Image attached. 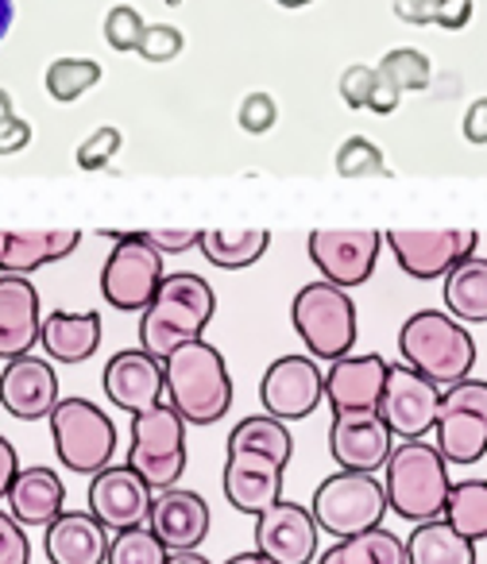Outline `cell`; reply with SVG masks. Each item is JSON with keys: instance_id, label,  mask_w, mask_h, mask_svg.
I'll use <instances>...</instances> for the list:
<instances>
[{"instance_id": "1", "label": "cell", "mask_w": 487, "mask_h": 564, "mask_svg": "<svg viewBox=\"0 0 487 564\" xmlns=\"http://www.w3.org/2000/svg\"><path fill=\"white\" fill-rule=\"evenodd\" d=\"M213 314H217V294L202 274H166L159 294L140 317V348L155 360H166L174 348L202 337L209 329Z\"/></svg>"}, {"instance_id": "2", "label": "cell", "mask_w": 487, "mask_h": 564, "mask_svg": "<svg viewBox=\"0 0 487 564\" xmlns=\"http://www.w3.org/2000/svg\"><path fill=\"white\" fill-rule=\"evenodd\" d=\"M383 491L387 510L402 522H433L445 518V502L453 491L448 460L430 441H399L383 464Z\"/></svg>"}, {"instance_id": "3", "label": "cell", "mask_w": 487, "mask_h": 564, "mask_svg": "<svg viewBox=\"0 0 487 564\" xmlns=\"http://www.w3.org/2000/svg\"><path fill=\"white\" fill-rule=\"evenodd\" d=\"M166 371V402L186 417L190 425H213L232 406V379H228L225 356L205 337L174 348L163 360Z\"/></svg>"}, {"instance_id": "4", "label": "cell", "mask_w": 487, "mask_h": 564, "mask_svg": "<svg viewBox=\"0 0 487 564\" xmlns=\"http://www.w3.org/2000/svg\"><path fill=\"white\" fill-rule=\"evenodd\" d=\"M399 352L407 368L425 376L437 387H453L472 376L476 368V340L468 337L464 322L441 310H418L402 322Z\"/></svg>"}, {"instance_id": "5", "label": "cell", "mask_w": 487, "mask_h": 564, "mask_svg": "<svg viewBox=\"0 0 487 564\" xmlns=\"http://www.w3.org/2000/svg\"><path fill=\"white\" fill-rule=\"evenodd\" d=\"M294 333L302 337L314 360H345L356 348V302L345 286L333 282H306L291 302Z\"/></svg>"}, {"instance_id": "6", "label": "cell", "mask_w": 487, "mask_h": 564, "mask_svg": "<svg viewBox=\"0 0 487 564\" xmlns=\"http://www.w3.org/2000/svg\"><path fill=\"white\" fill-rule=\"evenodd\" d=\"M310 510H314L317 530L345 541L383 522L387 491L371 471H333L329 479L317 484Z\"/></svg>"}, {"instance_id": "7", "label": "cell", "mask_w": 487, "mask_h": 564, "mask_svg": "<svg viewBox=\"0 0 487 564\" xmlns=\"http://www.w3.org/2000/svg\"><path fill=\"white\" fill-rule=\"evenodd\" d=\"M47 422L58 464L78 471V476H97L117 456V425L89 399H58L55 414Z\"/></svg>"}, {"instance_id": "8", "label": "cell", "mask_w": 487, "mask_h": 564, "mask_svg": "<svg viewBox=\"0 0 487 564\" xmlns=\"http://www.w3.org/2000/svg\"><path fill=\"white\" fill-rule=\"evenodd\" d=\"M186 425L190 422L171 402H159L132 417V445L125 464L148 479L151 491H166L186 471Z\"/></svg>"}, {"instance_id": "9", "label": "cell", "mask_w": 487, "mask_h": 564, "mask_svg": "<svg viewBox=\"0 0 487 564\" xmlns=\"http://www.w3.org/2000/svg\"><path fill=\"white\" fill-rule=\"evenodd\" d=\"M117 240L101 267V294L120 314H143L163 286V251L143 240V232H105Z\"/></svg>"}, {"instance_id": "10", "label": "cell", "mask_w": 487, "mask_h": 564, "mask_svg": "<svg viewBox=\"0 0 487 564\" xmlns=\"http://www.w3.org/2000/svg\"><path fill=\"white\" fill-rule=\"evenodd\" d=\"M437 448L448 464L472 468L487 456V383L484 379H461L441 391L437 410Z\"/></svg>"}, {"instance_id": "11", "label": "cell", "mask_w": 487, "mask_h": 564, "mask_svg": "<svg viewBox=\"0 0 487 564\" xmlns=\"http://www.w3.org/2000/svg\"><path fill=\"white\" fill-rule=\"evenodd\" d=\"M383 243L394 251V263L410 279H445L461 259L476 256V228H391Z\"/></svg>"}, {"instance_id": "12", "label": "cell", "mask_w": 487, "mask_h": 564, "mask_svg": "<svg viewBox=\"0 0 487 564\" xmlns=\"http://www.w3.org/2000/svg\"><path fill=\"white\" fill-rule=\"evenodd\" d=\"M306 248L322 279L348 291L371 279L379 251H383V232L379 228H314Z\"/></svg>"}, {"instance_id": "13", "label": "cell", "mask_w": 487, "mask_h": 564, "mask_svg": "<svg viewBox=\"0 0 487 564\" xmlns=\"http://www.w3.org/2000/svg\"><path fill=\"white\" fill-rule=\"evenodd\" d=\"M441 410V387L418 376L407 364H387V383L383 399H379V414H383L387 430L399 441H425L437 425Z\"/></svg>"}, {"instance_id": "14", "label": "cell", "mask_w": 487, "mask_h": 564, "mask_svg": "<svg viewBox=\"0 0 487 564\" xmlns=\"http://www.w3.org/2000/svg\"><path fill=\"white\" fill-rule=\"evenodd\" d=\"M325 399V371L314 356H279L260 379V406L263 414L279 422H302Z\"/></svg>"}, {"instance_id": "15", "label": "cell", "mask_w": 487, "mask_h": 564, "mask_svg": "<svg viewBox=\"0 0 487 564\" xmlns=\"http://www.w3.org/2000/svg\"><path fill=\"white\" fill-rule=\"evenodd\" d=\"M151 502H155V491H151L140 471L128 468V464H117V468L109 464L89 484L86 507L105 530L120 533V530H136V525H148Z\"/></svg>"}, {"instance_id": "16", "label": "cell", "mask_w": 487, "mask_h": 564, "mask_svg": "<svg viewBox=\"0 0 487 564\" xmlns=\"http://www.w3.org/2000/svg\"><path fill=\"white\" fill-rule=\"evenodd\" d=\"M394 448V433L387 430L379 410H340L329 425V453L340 471H371L376 476Z\"/></svg>"}, {"instance_id": "17", "label": "cell", "mask_w": 487, "mask_h": 564, "mask_svg": "<svg viewBox=\"0 0 487 564\" xmlns=\"http://www.w3.org/2000/svg\"><path fill=\"white\" fill-rule=\"evenodd\" d=\"M317 533L322 530L314 522V510L291 499H279L256 518V549L271 564H314Z\"/></svg>"}, {"instance_id": "18", "label": "cell", "mask_w": 487, "mask_h": 564, "mask_svg": "<svg viewBox=\"0 0 487 564\" xmlns=\"http://www.w3.org/2000/svg\"><path fill=\"white\" fill-rule=\"evenodd\" d=\"M105 394H109L112 406H120L125 414H143V410L159 406L166 394V371L163 360H155L143 348H128V352H117L109 364H105Z\"/></svg>"}, {"instance_id": "19", "label": "cell", "mask_w": 487, "mask_h": 564, "mask_svg": "<svg viewBox=\"0 0 487 564\" xmlns=\"http://www.w3.org/2000/svg\"><path fill=\"white\" fill-rule=\"evenodd\" d=\"M0 406L20 422H40L51 417L58 406V376L47 360L20 356L0 371Z\"/></svg>"}, {"instance_id": "20", "label": "cell", "mask_w": 487, "mask_h": 564, "mask_svg": "<svg viewBox=\"0 0 487 564\" xmlns=\"http://www.w3.org/2000/svg\"><path fill=\"white\" fill-rule=\"evenodd\" d=\"M40 291L28 274L0 271V360H20L40 345Z\"/></svg>"}, {"instance_id": "21", "label": "cell", "mask_w": 487, "mask_h": 564, "mask_svg": "<svg viewBox=\"0 0 487 564\" xmlns=\"http://www.w3.org/2000/svg\"><path fill=\"white\" fill-rule=\"evenodd\" d=\"M148 525L155 530V538L163 541L171 553H190V549H197L209 538L213 514H209V502L197 491L166 487V491H155Z\"/></svg>"}, {"instance_id": "22", "label": "cell", "mask_w": 487, "mask_h": 564, "mask_svg": "<svg viewBox=\"0 0 487 564\" xmlns=\"http://www.w3.org/2000/svg\"><path fill=\"white\" fill-rule=\"evenodd\" d=\"M220 487H225V499L240 514L260 518L263 510H271L283 499V468L260 453H228Z\"/></svg>"}, {"instance_id": "23", "label": "cell", "mask_w": 487, "mask_h": 564, "mask_svg": "<svg viewBox=\"0 0 487 564\" xmlns=\"http://www.w3.org/2000/svg\"><path fill=\"white\" fill-rule=\"evenodd\" d=\"M387 383V360L376 352L364 356H345L333 360L325 371V402L333 406V414L340 410H379Z\"/></svg>"}, {"instance_id": "24", "label": "cell", "mask_w": 487, "mask_h": 564, "mask_svg": "<svg viewBox=\"0 0 487 564\" xmlns=\"http://www.w3.org/2000/svg\"><path fill=\"white\" fill-rule=\"evenodd\" d=\"M47 561L51 564H105L109 561V530L89 510H63L47 525Z\"/></svg>"}, {"instance_id": "25", "label": "cell", "mask_w": 487, "mask_h": 564, "mask_svg": "<svg viewBox=\"0 0 487 564\" xmlns=\"http://www.w3.org/2000/svg\"><path fill=\"white\" fill-rule=\"evenodd\" d=\"M63 502H66V487H63V479H58V471L47 468V464L20 468L9 487L12 518H17L20 525H28V530H35V525L47 530V525L63 514Z\"/></svg>"}, {"instance_id": "26", "label": "cell", "mask_w": 487, "mask_h": 564, "mask_svg": "<svg viewBox=\"0 0 487 564\" xmlns=\"http://www.w3.org/2000/svg\"><path fill=\"white\" fill-rule=\"evenodd\" d=\"M82 243L78 228H12L4 251H0V271L32 274L47 263L74 256Z\"/></svg>"}, {"instance_id": "27", "label": "cell", "mask_w": 487, "mask_h": 564, "mask_svg": "<svg viewBox=\"0 0 487 564\" xmlns=\"http://www.w3.org/2000/svg\"><path fill=\"white\" fill-rule=\"evenodd\" d=\"M40 345L55 364H82L101 348V317L97 314H71V310H55L43 317Z\"/></svg>"}, {"instance_id": "28", "label": "cell", "mask_w": 487, "mask_h": 564, "mask_svg": "<svg viewBox=\"0 0 487 564\" xmlns=\"http://www.w3.org/2000/svg\"><path fill=\"white\" fill-rule=\"evenodd\" d=\"M407 564H476V541L456 533L445 518L418 522L407 538Z\"/></svg>"}, {"instance_id": "29", "label": "cell", "mask_w": 487, "mask_h": 564, "mask_svg": "<svg viewBox=\"0 0 487 564\" xmlns=\"http://www.w3.org/2000/svg\"><path fill=\"white\" fill-rule=\"evenodd\" d=\"M445 310L456 322L487 325V259L468 256L445 274Z\"/></svg>"}, {"instance_id": "30", "label": "cell", "mask_w": 487, "mask_h": 564, "mask_svg": "<svg viewBox=\"0 0 487 564\" xmlns=\"http://www.w3.org/2000/svg\"><path fill=\"white\" fill-rule=\"evenodd\" d=\"M268 243H271L268 228H205L197 248L220 271H244V267L260 263Z\"/></svg>"}, {"instance_id": "31", "label": "cell", "mask_w": 487, "mask_h": 564, "mask_svg": "<svg viewBox=\"0 0 487 564\" xmlns=\"http://www.w3.org/2000/svg\"><path fill=\"white\" fill-rule=\"evenodd\" d=\"M228 453H260L271 456L279 468H286L294 456V437L286 433V425L271 414L244 417L232 433H228Z\"/></svg>"}, {"instance_id": "32", "label": "cell", "mask_w": 487, "mask_h": 564, "mask_svg": "<svg viewBox=\"0 0 487 564\" xmlns=\"http://www.w3.org/2000/svg\"><path fill=\"white\" fill-rule=\"evenodd\" d=\"M333 564H407V541H399L391 530H368L356 538L337 541L333 549H325Z\"/></svg>"}, {"instance_id": "33", "label": "cell", "mask_w": 487, "mask_h": 564, "mask_svg": "<svg viewBox=\"0 0 487 564\" xmlns=\"http://www.w3.org/2000/svg\"><path fill=\"white\" fill-rule=\"evenodd\" d=\"M445 522L468 541L487 538V479H464L453 484L445 502Z\"/></svg>"}, {"instance_id": "34", "label": "cell", "mask_w": 487, "mask_h": 564, "mask_svg": "<svg viewBox=\"0 0 487 564\" xmlns=\"http://www.w3.org/2000/svg\"><path fill=\"white\" fill-rule=\"evenodd\" d=\"M97 82H101V63H94V58H55V63L47 66V74H43L47 94L63 105L78 101Z\"/></svg>"}, {"instance_id": "35", "label": "cell", "mask_w": 487, "mask_h": 564, "mask_svg": "<svg viewBox=\"0 0 487 564\" xmlns=\"http://www.w3.org/2000/svg\"><path fill=\"white\" fill-rule=\"evenodd\" d=\"M171 549L155 538L151 525H136V530H120L109 541V561L105 564H166Z\"/></svg>"}, {"instance_id": "36", "label": "cell", "mask_w": 487, "mask_h": 564, "mask_svg": "<svg viewBox=\"0 0 487 564\" xmlns=\"http://www.w3.org/2000/svg\"><path fill=\"white\" fill-rule=\"evenodd\" d=\"M376 70L383 74L391 86H399L402 94H418V89H425V86H430V78H433L430 58H425L422 51H414V47L387 51V55L379 58Z\"/></svg>"}, {"instance_id": "37", "label": "cell", "mask_w": 487, "mask_h": 564, "mask_svg": "<svg viewBox=\"0 0 487 564\" xmlns=\"http://www.w3.org/2000/svg\"><path fill=\"white\" fill-rule=\"evenodd\" d=\"M337 174L340 178H387L391 171H387V159L376 143L364 140V135H353L337 151Z\"/></svg>"}, {"instance_id": "38", "label": "cell", "mask_w": 487, "mask_h": 564, "mask_svg": "<svg viewBox=\"0 0 487 564\" xmlns=\"http://www.w3.org/2000/svg\"><path fill=\"white\" fill-rule=\"evenodd\" d=\"M143 32H148V24H143V17L132 4H112L109 17H105V43L117 55H136L143 43Z\"/></svg>"}, {"instance_id": "39", "label": "cell", "mask_w": 487, "mask_h": 564, "mask_svg": "<svg viewBox=\"0 0 487 564\" xmlns=\"http://www.w3.org/2000/svg\"><path fill=\"white\" fill-rule=\"evenodd\" d=\"M120 143H125V135H120L112 124H101L97 132H89L86 140L78 143V155L74 159H78L82 171H105V166L117 159Z\"/></svg>"}, {"instance_id": "40", "label": "cell", "mask_w": 487, "mask_h": 564, "mask_svg": "<svg viewBox=\"0 0 487 564\" xmlns=\"http://www.w3.org/2000/svg\"><path fill=\"white\" fill-rule=\"evenodd\" d=\"M182 47H186V35H182L178 28L148 24V32H143V43H140V51H136V55H140L143 63H151V66H163V63H171V58H178Z\"/></svg>"}, {"instance_id": "41", "label": "cell", "mask_w": 487, "mask_h": 564, "mask_svg": "<svg viewBox=\"0 0 487 564\" xmlns=\"http://www.w3.org/2000/svg\"><path fill=\"white\" fill-rule=\"evenodd\" d=\"M236 120H240V128L248 135L271 132V128H275V120H279L275 97H268V94H248L240 101V112H236Z\"/></svg>"}, {"instance_id": "42", "label": "cell", "mask_w": 487, "mask_h": 564, "mask_svg": "<svg viewBox=\"0 0 487 564\" xmlns=\"http://www.w3.org/2000/svg\"><path fill=\"white\" fill-rule=\"evenodd\" d=\"M0 564H32V541L28 525H20L12 514L0 510Z\"/></svg>"}, {"instance_id": "43", "label": "cell", "mask_w": 487, "mask_h": 564, "mask_svg": "<svg viewBox=\"0 0 487 564\" xmlns=\"http://www.w3.org/2000/svg\"><path fill=\"white\" fill-rule=\"evenodd\" d=\"M376 78H379L376 66H364V63L348 66V70L340 74V97H345L348 109H368L371 89H376Z\"/></svg>"}, {"instance_id": "44", "label": "cell", "mask_w": 487, "mask_h": 564, "mask_svg": "<svg viewBox=\"0 0 487 564\" xmlns=\"http://www.w3.org/2000/svg\"><path fill=\"white\" fill-rule=\"evenodd\" d=\"M202 228H148L143 232V240L155 243L163 256H178V251H190L202 243Z\"/></svg>"}, {"instance_id": "45", "label": "cell", "mask_w": 487, "mask_h": 564, "mask_svg": "<svg viewBox=\"0 0 487 564\" xmlns=\"http://www.w3.org/2000/svg\"><path fill=\"white\" fill-rule=\"evenodd\" d=\"M472 20V0H437V12H433V24L445 28V32H461Z\"/></svg>"}, {"instance_id": "46", "label": "cell", "mask_w": 487, "mask_h": 564, "mask_svg": "<svg viewBox=\"0 0 487 564\" xmlns=\"http://www.w3.org/2000/svg\"><path fill=\"white\" fill-rule=\"evenodd\" d=\"M32 143V124L24 117H9L0 124V155H17Z\"/></svg>"}, {"instance_id": "47", "label": "cell", "mask_w": 487, "mask_h": 564, "mask_svg": "<svg viewBox=\"0 0 487 564\" xmlns=\"http://www.w3.org/2000/svg\"><path fill=\"white\" fill-rule=\"evenodd\" d=\"M433 12H437V0H394V17H399L402 24L425 28V24H433Z\"/></svg>"}, {"instance_id": "48", "label": "cell", "mask_w": 487, "mask_h": 564, "mask_svg": "<svg viewBox=\"0 0 487 564\" xmlns=\"http://www.w3.org/2000/svg\"><path fill=\"white\" fill-rule=\"evenodd\" d=\"M464 140L476 143V148H484L487 143V97L472 101L468 112H464Z\"/></svg>"}, {"instance_id": "49", "label": "cell", "mask_w": 487, "mask_h": 564, "mask_svg": "<svg viewBox=\"0 0 487 564\" xmlns=\"http://www.w3.org/2000/svg\"><path fill=\"white\" fill-rule=\"evenodd\" d=\"M402 105V89L399 86H391V82L379 74L376 78V89H371V101H368V109L371 112H379V117H391L394 109Z\"/></svg>"}, {"instance_id": "50", "label": "cell", "mask_w": 487, "mask_h": 564, "mask_svg": "<svg viewBox=\"0 0 487 564\" xmlns=\"http://www.w3.org/2000/svg\"><path fill=\"white\" fill-rule=\"evenodd\" d=\"M17 471H20L17 448H12L9 437H0V499H9V487H12V479H17Z\"/></svg>"}, {"instance_id": "51", "label": "cell", "mask_w": 487, "mask_h": 564, "mask_svg": "<svg viewBox=\"0 0 487 564\" xmlns=\"http://www.w3.org/2000/svg\"><path fill=\"white\" fill-rule=\"evenodd\" d=\"M12 20H17V4H12V0H0V40L12 32Z\"/></svg>"}, {"instance_id": "52", "label": "cell", "mask_w": 487, "mask_h": 564, "mask_svg": "<svg viewBox=\"0 0 487 564\" xmlns=\"http://www.w3.org/2000/svg\"><path fill=\"white\" fill-rule=\"evenodd\" d=\"M166 564H209V561H205L197 549H190V553H171L166 556Z\"/></svg>"}, {"instance_id": "53", "label": "cell", "mask_w": 487, "mask_h": 564, "mask_svg": "<svg viewBox=\"0 0 487 564\" xmlns=\"http://www.w3.org/2000/svg\"><path fill=\"white\" fill-rule=\"evenodd\" d=\"M225 564H271V561L260 553V549H256V553H236V556H228Z\"/></svg>"}, {"instance_id": "54", "label": "cell", "mask_w": 487, "mask_h": 564, "mask_svg": "<svg viewBox=\"0 0 487 564\" xmlns=\"http://www.w3.org/2000/svg\"><path fill=\"white\" fill-rule=\"evenodd\" d=\"M9 117H17V112H12V97H9V89H0V124Z\"/></svg>"}, {"instance_id": "55", "label": "cell", "mask_w": 487, "mask_h": 564, "mask_svg": "<svg viewBox=\"0 0 487 564\" xmlns=\"http://www.w3.org/2000/svg\"><path fill=\"white\" fill-rule=\"evenodd\" d=\"M279 9H306V4H314V0H275Z\"/></svg>"}, {"instance_id": "56", "label": "cell", "mask_w": 487, "mask_h": 564, "mask_svg": "<svg viewBox=\"0 0 487 564\" xmlns=\"http://www.w3.org/2000/svg\"><path fill=\"white\" fill-rule=\"evenodd\" d=\"M4 240H9V228H0V251H4Z\"/></svg>"}, {"instance_id": "57", "label": "cell", "mask_w": 487, "mask_h": 564, "mask_svg": "<svg viewBox=\"0 0 487 564\" xmlns=\"http://www.w3.org/2000/svg\"><path fill=\"white\" fill-rule=\"evenodd\" d=\"M317 564H333V561H329V556H325V553H322V556H317Z\"/></svg>"}]
</instances>
